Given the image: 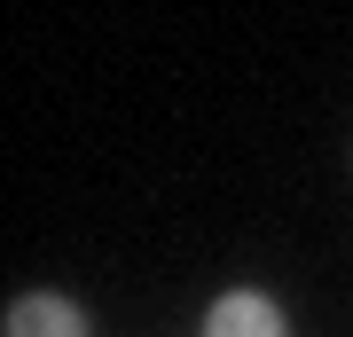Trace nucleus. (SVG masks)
<instances>
[{"label":"nucleus","mask_w":353,"mask_h":337,"mask_svg":"<svg viewBox=\"0 0 353 337\" xmlns=\"http://www.w3.org/2000/svg\"><path fill=\"white\" fill-rule=\"evenodd\" d=\"M204 337H290V314L267 290H220L204 306Z\"/></svg>","instance_id":"obj_1"},{"label":"nucleus","mask_w":353,"mask_h":337,"mask_svg":"<svg viewBox=\"0 0 353 337\" xmlns=\"http://www.w3.org/2000/svg\"><path fill=\"white\" fill-rule=\"evenodd\" d=\"M8 337H94L87 306L63 298V290H24V298L8 306V322H0Z\"/></svg>","instance_id":"obj_2"}]
</instances>
